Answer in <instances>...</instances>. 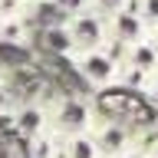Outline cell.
I'll list each match as a JSON object with an SVG mask.
<instances>
[{
  "label": "cell",
  "mask_w": 158,
  "mask_h": 158,
  "mask_svg": "<svg viewBox=\"0 0 158 158\" xmlns=\"http://www.w3.org/2000/svg\"><path fill=\"white\" fill-rule=\"evenodd\" d=\"M7 132L10 135L30 142L33 135L40 132H49V112H46V102H36V99H27V102H17L13 112L7 118Z\"/></svg>",
  "instance_id": "5b68a950"
},
{
  "label": "cell",
  "mask_w": 158,
  "mask_h": 158,
  "mask_svg": "<svg viewBox=\"0 0 158 158\" xmlns=\"http://www.w3.org/2000/svg\"><path fill=\"white\" fill-rule=\"evenodd\" d=\"M142 99H145V106L155 112V118H158V73L152 76V82L145 86V92H142Z\"/></svg>",
  "instance_id": "5bb4252c"
},
{
  "label": "cell",
  "mask_w": 158,
  "mask_h": 158,
  "mask_svg": "<svg viewBox=\"0 0 158 158\" xmlns=\"http://www.w3.org/2000/svg\"><path fill=\"white\" fill-rule=\"evenodd\" d=\"M66 27V36H69V53L73 49H96V46H106L109 40V17H102L99 10H82L76 17L63 20Z\"/></svg>",
  "instance_id": "3957f363"
},
{
  "label": "cell",
  "mask_w": 158,
  "mask_h": 158,
  "mask_svg": "<svg viewBox=\"0 0 158 158\" xmlns=\"http://www.w3.org/2000/svg\"><path fill=\"white\" fill-rule=\"evenodd\" d=\"M46 7L53 10L59 20H69V17H76V13H82V10H89L92 0H49Z\"/></svg>",
  "instance_id": "30bf717a"
},
{
  "label": "cell",
  "mask_w": 158,
  "mask_h": 158,
  "mask_svg": "<svg viewBox=\"0 0 158 158\" xmlns=\"http://www.w3.org/2000/svg\"><path fill=\"white\" fill-rule=\"evenodd\" d=\"M125 158H132V155H125Z\"/></svg>",
  "instance_id": "ac0fdd59"
},
{
  "label": "cell",
  "mask_w": 158,
  "mask_h": 158,
  "mask_svg": "<svg viewBox=\"0 0 158 158\" xmlns=\"http://www.w3.org/2000/svg\"><path fill=\"white\" fill-rule=\"evenodd\" d=\"M92 138H96L102 158H125L132 155V138H135V128L118 122V118H109L96 109V122H92Z\"/></svg>",
  "instance_id": "277c9868"
},
{
  "label": "cell",
  "mask_w": 158,
  "mask_h": 158,
  "mask_svg": "<svg viewBox=\"0 0 158 158\" xmlns=\"http://www.w3.org/2000/svg\"><path fill=\"white\" fill-rule=\"evenodd\" d=\"M13 106H17V96H13V89H10V86H0V118H3V122L10 118Z\"/></svg>",
  "instance_id": "4fadbf2b"
},
{
  "label": "cell",
  "mask_w": 158,
  "mask_h": 158,
  "mask_svg": "<svg viewBox=\"0 0 158 158\" xmlns=\"http://www.w3.org/2000/svg\"><path fill=\"white\" fill-rule=\"evenodd\" d=\"M145 36H148V23L138 17L135 0H128L125 10H118V13L109 17V40H112V43L132 46V43H138V40H145Z\"/></svg>",
  "instance_id": "8992f818"
},
{
  "label": "cell",
  "mask_w": 158,
  "mask_h": 158,
  "mask_svg": "<svg viewBox=\"0 0 158 158\" xmlns=\"http://www.w3.org/2000/svg\"><path fill=\"white\" fill-rule=\"evenodd\" d=\"M125 7H128V0H92V10H99L102 17H112V13H118Z\"/></svg>",
  "instance_id": "7c38bea8"
},
{
  "label": "cell",
  "mask_w": 158,
  "mask_h": 158,
  "mask_svg": "<svg viewBox=\"0 0 158 158\" xmlns=\"http://www.w3.org/2000/svg\"><path fill=\"white\" fill-rule=\"evenodd\" d=\"M152 158H158V152H155V155H152Z\"/></svg>",
  "instance_id": "e0dca14e"
},
{
  "label": "cell",
  "mask_w": 158,
  "mask_h": 158,
  "mask_svg": "<svg viewBox=\"0 0 158 158\" xmlns=\"http://www.w3.org/2000/svg\"><path fill=\"white\" fill-rule=\"evenodd\" d=\"M125 63H128V66L145 69V73H158V46H155V40H152V33H148L145 40H138V43L128 46Z\"/></svg>",
  "instance_id": "ba28073f"
},
{
  "label": "cell",
  "mask_w": 158,
  "mask_h": 158,
  "mask_svg": "<svg viewBox=\"0 0 158 158\" xmlns=\"http://www.w3.org/2000/svg\"><path fill=\"white\" fill-rule=\"evenodd\" d=\"M36 36V17H0V46L30 49Z\"/></svg>",
  "instance_id": "52a82bcc"
},
{
  "label": "cell",
  "mask_w": 158,
  "mask_h": 158,
  "mask_svg": "<svg viewBox=\"0 0 158 158\" xmlns=\"http://www.w3.org/2000/svg\"><path fill=\"white\" fill-rule=\"evenodd\" d=\"M66 66L73 69L76 82L99 96V92H109V89H118V73H122V59H115L106 46H96V49H73L66 53Z\"/></svg>",
  "instance_id": "6da1fadb"
},
{
  "label": "cell",
  "mask_w": 158,
  "mask_h": 158,
  "mask_svg": "<svg viewBox=\"0 0 158 158\" xmlns=\"http://www.w3.org/2000/svg\"><path fill=\"white\" fill-rule=\"evenodd\" d=\"M30 3H33V7H43V3H49V0H30Z\"/></svg>",
  "instance_id": "9a60e30c"
},
{
  "label": "cell",
  "mask_w": 158,
  "mask_h": 158,
  "mask_svg": "<svg viewBox=\"0 0 158 158\" xmlns=\"http://www.w3.org/2000/svg\"><path fill=\"white\" fill-rule=\"evenodd\" d=\"M135 10H138V17L148 23V33L158 30V0H135Z\"/></svg>",
  "instance_id": "8fae6325"
},
{
  "label": "cell",
  "mask_w": 158,
  "mask_h": 158,
  "mask_svg": "<svg viewBox=\"0 0 158 158\" xmlns=\"http://www.w3.org/2000/svg\"><path fill=\"white\" fill-rule=\"evenodd\" d=\"M152 40H155V46H158V30H152Z\"/></svg>",
  "instance_id": "2e32d148"
},
{
  "label": "cell",
  "mask_w": 158,
  "mask_h": 158,
  "mask_svg": "<svg viewBox=\"0 0 158 158\" xmlns=\"http://www.w3.org/2000/svg\"><path fill=\"white\" fill-rule=\"evenodd\" d=\"M63 148H66V158H102L92 132H79V135L63 138Z\"/></svg>",
  "instance_id": "9c48e42d"
},
{
  "label": "cell",
  "mask_w": 158,
  "mask_h": 158,
  "mask_svg": "<svg viewBox=\"0 0 158 158\" xmlns=\"http://www.w3.org/2000/svg\"><path fill=\"white\" fill-rule=\"evenodd\" d=\"M46 112H49V128L59 138L89 132L96 122V96H79L73 89H56L46 99Z\"/></svg>",
  "instance_id": "7a4b0ae2"
}]
</instances>
